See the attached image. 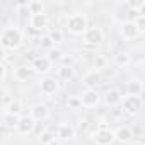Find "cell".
<instances>
[{"label": "cell", "instance_id": "obj_1", "mask_svg": "<svg viewBox=\"0 0 145 145\" xmlns=\"http://www.w3.org/2000/svg\"><path fill=\"white\" fill-rule=\"evenodd\" d=\"M0 44L4 51H14L22 44V31L16 26H7L0 34Z\"/></svg>", "mask_w": 145, "mask_h": 145}, {"label": "cell", "instance_id": "obj_2", "mask_svg": "<svg viewBox=\"0 0 145 145\" xmlns=\"http://www.w3.org/2000/svg\"><path fill=\"white\" fill-rule=\"evenodd\" d=\"M65 27L70 34L74 36H84L86 31L89 29V24H87V16L84 12H74L67 17V22H65Z\"/></svg>", "mask_w": 145, "mask_h": 145}, {"label": "cell", "instance_id": "obj_3", "mask_svg": "<svg viewBox=\"0 0 145 145\" xmlns=\"http://www.w3.org/2000/svg\"><path fill=\"white\" fill-rule=\"evenodd\" d=\"M84 43L89 46H99L104 43V31L97 26H92L86 31L84 34Z\"/></svg>", "mask_w": 145, "mask_h": 145}, {"label": "cell", "instance_id": "obj_4", "mask_svg": "<svg viewBox=\"0 0 145 145\" xmlns=\"http://www.w3.org/2000/svg\"><path fill=\"white\" fill-rule=\"evenodd\" d=\"M92 140H94L97 145H113V142L116 140V137H114V131H113L111 128L101 126L99 130L94 131Z\"/></svg>", "mask_w": 145, "mask_h": 145}, {"label": "cell", "instance_id": "obj_5", "mask_svg": "<svg viewBox=\"0 0 145 145\" xmlns=\"http://www.w3.org/2000/svg\"><path fill=\"white\" fill-rule=\"evenodd\" d=\"M121 106H123V111L126 114L133 116L143 108V101H142V97H137V96H126V97H123Z\"/></svg>", "mask_w": 145, "mask_h": 145}, {"label": "cell", "instance_id": "obj_6", "mask_svg": "<svg viewBox=\"0 0 145 145\" xmlns=\"http://www.w3.org/2000/svg\"><path fill=\"white\" fill-rule=\"evenodd\" d=\"M80 99H82V108L91 109V108H96L101 103V94L97 92V89H86L82 92Z\"/></svg>", "mask_w": 145, "mask_h": 145}, {"label": "cell", "instance_id": "obj_7", "mask_svg": "<svg viewBox=\"0 0 145 145\" xmlns=\"http://www.w3.org/2000/svg\"><path fill=\"white\" fill-rule=\"evenodd\" d=\"M58 89H60L58 79H55V77H44L39 82V92L43 96H55L58 92Z\"/></svg>", "mask_w": 145, "mask_h": 145}, {"label": "cell", "instance_id": "obj_8", "mask_svg": "<svg viewBox=\"0 0 145 145\" xmlns=\"http://www.w3.org/2000/svg\"><path fill=\"white\" fill-rule=\"evenodd\" d=\"M34 128H36V120H34L31 114H24V116H21L16 131H17L19 135H31V133L34 131Z\"/></svg>", "mask_w": 145, "mask_h": 145}, {"label": "cell", "instance_id": "obj_9", "mask_svg": "<svg viewBox=\"0 0 145 145\" xmlns=\"http://www.w3.org/2000/svg\"><path fill=\"white\" fill-rule=\"evenodd\" d=\"M51 65H53V61L48 56H36L33 60V63H31V68H33L34 74L41 75V74H48L51 70Z\"/></svg>", "mask_w": 145, "mask_h": 145}, {"label": "cell", "instance_id": "obj_10", "mask_svg": "<svg viewBox=\"0 0 145 145\" xmlns=\"http://www.w3.org/2000/svg\"><path fill=\"white\" fill-rule=\"evenodd\" d=\"M120 34L125 41H131L135 38H138V29H137V24L135 21H125L121 26H120Z\"/></svg>", "mask_w": 145, "mask_h": 145}, {"label": "cell", "instance_id": "obj_11", "mask_svg": "<svg viewBox=\"0 0 145 145\" xmlns=\"http://www.w3.org/2000/svg\"><path fill=\"white\" fill-rule=\"evenodd\" d=\"M82 84L86 86V89H97V86L103 84V77L99 74V70H91L84 75Z\"/></svg>", "mask_w": 145, "mask_h": 145}, {"label": "cell", "instance_id": "obj_12", "mask_svg": "<svg viewBox=\"0 0 145 145\" xmlns=\"http://www.w3.org/2000/svg\"><path fill=\"white\" fill-rule=\"evenodd\" d=\"M29 114H31L36 121H43V120H46V118L50 116V108H48L46 104H43V103H36V104L31 106Z\"/></svg>", "mask_w": 145, "mask_h": 145}, {"label": "cell", "instance_id": "obj_13", "mask_svg": "<svg viewBox=\"0 0 145 145\" xmlns=\"http://www.w3.org/2000/svg\"><path fill=\"white\" fill-rule=\"evenodd\" d=\"M103 99H104V104H106L108 108H114V106H118V104L123 103V96H121V92H120L118 89H109V91H106V94L103 96Z\"/></svg>", "mask_w": 145, "mask_h": 145}, {"label": "cell", "instance_id": "obj_14", "mask_svg": "<svg viewBox=\"0 0 145 145\" xmlns=\"http://www.w3.org/2000/svg\"><path fill=\"white\" fill-rule=\"evenodd\" d=\"M56 138L67 142V140H74L75 138V128L74 125H70V123H61L56 130Z\"/></svg>", "mask_w": 145, "mask_h": 145}, {"label": "cell", "instance_id": "obj_15", "mask_svg": "<svg viewBox=\"0 0 145 145\" xmlns=\"http://www.w3.org/2000/svg\"><path fill=\"white\" fill-rule=\"evenodd\" d=\"M48 22H50V19H48L46 14H38V16H31L29 17V26L34 31H38V33H41L43 29H46Z\"/></svg>", "mask_w": 145, "mask_h": 145}, {"label": "cell", "instance_id": "obj_16", "mask_svg": "<svg viewBox=\"0 0 145 145\" xmlns=\"http://www.w3.org/2000/svg\"><path fill=\"white\" fill-rule=\"evenodd\" d=\"M143 92V82L137 77V79H130L126 82V96H137L140 97Z\"/></svg>", "mask_w": 145, "mask_h": 145}, {"label": "cell", "instance_id": "obj_17", "mask_svg": "<svg viewBox=\"0 0 145 145\" xmlns=\"http://www.w3.org/2000/svg\"><path fill=\"white\" fill-rule=\"evenodd\" d=\"M114 137H116V142H120V143H131L133 131L128 126H118L114 131Z\"/></svg>", "mask_w": 145, "mask_h": 145}, {"label": "cell", "instance_id": "obj_18", "mask_svg": "<svg viewBox=\"0 0 145 145\" xmlns=\"http://www.w3.org/2000/svg\"><path fill=\"white\" fill-rule=\"evenodd\" d=\"M33 74H34L33 68L27 67V65H21V67H17V68L14 70V77H16V80H19V82H26V80H29Z\"/></svg>", "mask_w": 145, "mask_h": 145}, {"label": "cell", "instance_id": "obj_19", "mask_svg": "<svg viewBox=\"0 0 145 145\" xmlns=\"http://www.w3.org/2000/svg\"><path fill=\"white\" fill-rule=\"evenodd\" d=\"M56 75H58V80H63V82H68L75 77V68L74 67H60L58 72H56Z\"/></svg>", "mask_w": 145, "mask_h": 145}, {"label": "cell", "instance_id": "obj_20", "mask_svg": "<svg viewBox=\"0 0 145 145\" xmlns=\"http://www.w3.org/2000/svg\"><path fill=\"white\" fill-rule=\"evenodd\" d=\"M19 120H21V116H17V114H9V113H4V126H5V128L17 130Z\"/></svg>", "mask_w": 145, "mask_h": 145}, {"label": "cell", "instance_id": "obj_21", "mask_svg": "<svg viewBox=\"0 0 145 145\" xmlns=\"http://www.w3.org/2000/svg\"><path fill=\"white\" fill-rule=\"evenodd\" d=\"M114 63L118 65V67H128L130 63H131V56L126 53V51H121V53H118L116 56H114Z\"/></svg>", "mask_w": 145, "mask_h": 145}, {"label": "cell", "instance_id": "obj_22", "mask_svg": "<svg viewBox=\"0 0 145 145\" xmlns=\"http://www.w3.org/2000/svg\"><path fill=\"white\" fill-rule=\"evenodd\" d=\"M4 109H5L4 113H9V114H17V116H19V113L22 111V103H21L19 99H14V101H12L7 108H4Z\"/></svg>", "mask_w": 145, "mask_h": 145}, {"label": "cell", "instance_id": "obj_23", "mask_svg": "<svg viewBox=\"0 0 145 145\" xmlns=\"http://www.w3.org/2000/svg\"><path fill=\"white\" fill-rule=\"evenodd\" d=\"M29 10H31V16L44 14V4L39 2V0H31L29 2Z\"/></svg>", "mask_w": 145, "mask_h": 145}, {"label": "cell", "instance_id": "obj_24", "mask_svg": "<svg viewBox=\"0 0 145 145\" xmlns=\"http://www.w3.org/2000/svg\"><path fill=\"white\" fill-rule=\"evenodd\" d=\"M67 106H68V109H79V108H82L80 96H70L67 99Z\"/></svg>", "mask_w": 145, "mask_h": 145}, {"label": "cell", "instance_id": "obj_25", "mask_svg": "<svg viewBox=\"0 0 145 145\" xmlns=\"http://www.w3.org/2000/svg\"><path fill=\"white\" fill-rule=\"evenodd\" d=\"M39 46H41L43 50L51 51V50L55 48V43H53V39L50 38V34H46V36H41V38H39Z\"/></svg>", "mask_w": 145, "mask_h": 145}, {"label": "cell", "instance_id": "obj_26", "mask_svg": "<svg viewBox=\"0 0 145 145\" xmlns=\"http://www.w3.org/2000/svg\"><path fill=\"white\" fill-rule=\"evenodd\" d=\"M65 55H63V51L60 50V48H53L51 51H48V58L55 63V61H61V58H63Z\"/></svg>", "mask_w": 145, "mask_h": 145}, {"label": "cell", "instance_id": "obj_27", "mask_svg": "<svg viewBox=\"0 0 145 145\" xmlns=\"http://www.w3.org/2000/svg\"><path fill=\"white\" fill-rule=\"evenodd\" d=\"M143 5H145V0H130V2H128V7H130L133 12H137V14H138V10H140Z\"/></svg>", "mask_w": 145, "mask_h": 145}, {"label": "cell", "instance_id": "obj_28", "mask_svg": "<svg viewBox=\"0 0 145 145\" xmlns=\"http://www.w3.org/2000/svg\"><path fill=\"white\" fill-rule=\"evenodd\" d=\"M50 38L53 39V43H55V44H58V43H63V33H61L60 29H55V31H51V33H50Z\"/></svg>", "mask_w": 145, "mask_h": 145}, {"label": "cell", "instance_id": "obj_29", "mask_svg": "<svg viewBox=\"0 0 145 145\" xmlns=\"http://www.w3.org/2000/svg\"><path fill=\"white\" fill-rule=\"evenodd\" d=\"M135 24H137L138 33H140V34H145V16H137Z\"/></svg>", "mask_w": 145, "mask_h": 145}, {"label": "cell", "instance_id": "obj_30", "mask_svg": "<svg viewBox=\"0 0 145 145\" xmlns=\"http://www.w3.org/2000/svg\"><path fill=\"white\" fill-rule=\"evenodd\" d=\"M39 140H41V145H50V143L55 140V135H53L51 131H44Z\"/></svg>", "mask_w": 145, "mask_h": 145}, {"label": "cell", "instance_id": "obj_31", "mask_svg": "<svg viewBox=\"0 0 145 145\" xmlns=\"http://www.w3.org/2000/svg\"><path fill=\"white\" fill-rule=\"evenodd\" d=\"M104 67H106V58L103 55H96V58H94V68L99 70V68H104Z\"/></svg>", "mask_w": 145, "mask_h": 145}, {"label": "cell", "instance_id": "obj_32", "mask_svg": "<svg viewBox=\"0 0 145 145\" xmlns=\"http://www.w3.org/2000/svg\"><path fill=\"white\" fill-rule=\"evenodd\" d=\"M61 67H74V56H70V55H65L61 58Z\"/></svg>", "mask_w": 145, "mask_h": 145}, {"label": "cell", "instance_id": "obj_33", "mask_svg": "<svg viewBox=\"0 0 145 145\" xmlns=\"http://www.w3.org/2000/svg\"><path fill=\"white\" fill-rule=\"evenodd\" d=\"M14 101V97H10V92L7 89H4V97H2V103H4V108H7L10 103Z\"/></svg>", "mask_w": 145, "mask_h": 145}, {"label": "cell", "instance_id": "obj_34", "mask_svg": "<svg viewBox=\"0 0 145 145\" xmlns=\"http://www.w3.org/2000/svg\"><path fill=\"white\" fill-rule=\"evenodd\" d=\"M0 68H2V82H5L7 80V65L2 63V67H0Z\"/></svg>", "mask_w": 145, "mask_h": 145}, {"label": "cell", "instance_id": "obj_35", "mask_svg": "<svg viewBox=\"0 0 145 145\" xmlns=\"http://www.w3.org/2000/svg\"><path fill=\"white\" fill-rule=\"evenodd\" d=\"M87 126H89V125H87V121H82V123H80V130H82V131H84V130H87Z\"/></svg>", "mask_w": 145, "mask_h": 145}, {"label": "cell", "instance_id": "obj_36", "mask_svg": "<svg viewBox=\"0 0 145 145\" xmlns=\"http://www.w3.org/2000/svg\"><path fill=\"white\" fill-rule=\"evenodd\" d=\"M50 145H61V140H60V138H55V140H53Z\"/></svg>", "mask_w": 145, "mask_h": 145}, {"label": "cell", "instance_id": "obj_37", "mask_svg": "<svg viewBox=\"0 0 145 145\" xmlns=\"http://www.w3.org/2000/svg\"><path fill=\"white\" fill-rule=\"evenodd\" d=\"M138 16H145V5H143L140 10H138Z\"/></svg>", "mask_w": 145, "mask_h": 145}, {"label": "cell", "instance_id": "obj_38", "mask_svg": "<svg viewBox=\"0 0 145 145\" xmlns=\"http://www.w3.org/2000/svg\"><path fill=\"white\" fill-rule=\"evenodd\" d=\"M128 145H142L140 142H131V143H128Z\"/></svg>", "mask_w": 145, "mask_h": 145}]
</instances>
